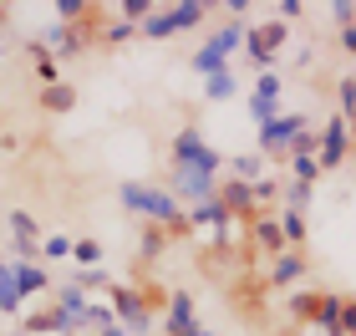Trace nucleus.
Listing matches in <instances>:
<instances>
[{
	"label": "nucleus",
	"instance_id": "obj_1",
	"mask_svg": "<svg viewBox=\"0 0 356 336\" xmlns=\"http://www.w3.org/2000/svg\"><path fill=\"white\" fill-rule=\"evenodd\" d=\"M118 204H122L127 214L148 219V224H163L168 239H188V234H193L188 209L168 194L163 184H138V179H127V184H118Z\"/></svg>",
	"mask_w": 356,
	"mask_h": 336
},
{
	"label": "nucleus",
	"instance_id": "obj_2",
	"mask_svg": "<svg viewBox=\"0 0 356 336\" xmlns=\"http://www.w3.org/2000/svg\"><path fill=\"white\" fill-rule=\"evenodd\" d=\"M245 31H250V21H234V15H229V21H219V31H209V36H204V46L193 51L188 67L199 72L204 82H209V77H219V72H229V56L245 46Z\"/></svg>",
	"mask_w": 356,
	"mask_h": 336
},
{
	"label": "nucleus",
	"instance_id": "obj_3",
	"mask_svg": "<svg viewBox=\"0 0 356 336\" xmlns=\"http://www.w3.org/2000/svg\"><path fill=\"white\" fill-rule=\"evenodd\" d=\"M168 158H173V168H199V173H224V153L214 148V143H204V133L193 122H184L173 133V143H168Z\"/></svg>",
	"mask_w": 356,
	"mask_h": 336
},
{
	"label": "nucleus",
	"instance_id": "obj_4",
	"mask_svg": "<svg viewBox=\"0 0 356 336\" xmlns=\"http://www.w3.org/2000/svg\"><path fill=\"white\" fill-rule=\"evenodd\" d=\"M204 15H209L204 0H178V6H158L148 21L138 26V36H148V41H168V36H178V31L204 26Z\"/></svg>",
	"mask_w": 356,
	"mask_h": 336
},
{
	"label": "nucleus",
	"instance_id": "obj_5",
	"mask_svg": "<svg viewBox=\"0 0 356 336\" xmlns=\"http://www.w3.org/2000/svg\"><path fill=\"white\" fill-rule=\"evenodd\" d=\"M112 316H118V326H127L133 336H148L153 331L148 291H143V285H112Z\"/></svg>",
	"mask_w": 356,
	"mask_h": 336
},
{
	"label": "nucleus",
	"instance_id": "obj_6",
	"mask_svg": "<svg viewBox=\"0 0 356 336\" xmlns=\"http://www.w3.org/2000/svg\"><path fill=\"white\" fill-rule=\"evenodd\" d=\"M290 41V26L285 21H260L245 31V51L254 61V72H275V61H280V46Z\"/></svg>",
	"mask_w": 356,
	"mask_h": 336
},
{
	"label": "nucleus",
	"instance_id": "obj_7",
	"mask_svg": "<svg viewBox=\"0 0 356 336\" xmlns=\"http://www.w3.org/2000/svg\"><path fill=\"white\" fill-rule=\"evenodd\" d=\"M6 234H10V260H36L41 255L46 230H41V219L31 209H10L6 214Z\"/></svg>",
	"mask_w": 356,
	"mask_h": 336
},
{
	"label": "nucleus",
	"instance_id": "obj_8",
	"mask_svg": "<svg viewBox=\"0 0 356 336\" xmlns=\"http://www.w3.org/2000/svg\"><path fill=\"white\" fill-rule=\"evenodd\" d=\"M351 148H356V138H351V122L341 118V112H331L326 118V127H321V173H331V168H341L346 158H351Z\"/></svg>",
	"mask_w": 356,
	"mask_h": 336
},
{
	"label": "nucleus",
	"instance_id": "obj_9",
	"mask_svg": "<svg viewBox=\"0 0 356 336\" xmlns=\"http://www.w3.org/2000/svg\"><path fill=\"white\" fill-rule=\"evenodd\" d=\"M36 41H41V46H46V51H51L56 61H72V56H82L87 46H97V36H87L82 26H61V21H51V26H46Z\"/></svg>",
	"mask_w": 356,
	"mask_h": 336
},
{
	"label": "nucleus",
	"instance_id": "obj_10",
	"mask_svg": "<svg viewBox=\"0 0 356 336\" xmlns=\"http://www.w3.org/2000/svg\"><path fill=\"white\" fill-rule=\"evenodd\" d=\"M300 127H305V112H280L275 122L260 127V153L265 158H290V143H296Z\"/></svg>",
	"mask_w": 356,
	"mask_h": 336
},
{
	"label": "nucleus",
	"instance_id": "obj_11",
	"mask_svg": "<svg viewBox=\"0 0 356 336\" xmlns=\"http://www.w3.org/2000/svg\"><path fill=\"white\" fill-rule=\"evenodd\" d=\"M15 331L21 336H67V331H82V326H76L61 306H41V311H26L21 321H15Z\"/></svg>",
	"mask_w": 356,
	"mask_h": 336
},
{
	"label": "nucleus",
	"instance_id": "obj_12",
	"mask_svg": "<svg viewBox=\"0 0 356 336\" xmlns=\"http://www.w3.org/2000/svg\"><path fill=\"white\" fill-rule=\"evenodd\" d=\"M305 270H311V260H305V250H280L265 270V280L275 285V291H300Z\"/></svg>",
	"mask_w": 356,
	"mask_h": 336
},
{
	"label": "nucleus",
	"instance_id": "obj_13",
	"mask_svg": "<svg viewBox=\"0 0 356 336\" xmlns=\"http://www.w3.org/2000/svg\"><path fill=\"white\" fill-rule=\"evenodd\" d=\"M219 204L229 209L234 219H260V204H254V184H245V179H219Z\"/></svg>",
	"mask_w": 356,
	"mask_h": 336
},
{
	"label": "nucleus",
	"instance_id": "obj_14",
	"mask_svg": "<svg viewBox=\"0 0 356 336\" xmlns=\"http://www.w3.org/2000/svg\"><path fill=\"white\" fill-rule=\"evenodd\" d=\"M193 326H199V301H193V291H173L168 311H163V331L168 336H188Z\"/></svg>",
	"mask_w": 356,
	"mask_h": 336
},
{
	"label": "nucleus",
	"instance_id": "obj_15",
	"mask_svg": "<svg viewBox=\"0 0 356 336\" xmlns=\"http://www.w3.org/2000/svg\"><path fill=\"white\" fill-rule=\"evenodd\" d=\"M15 285H21V301H36V296H51V270L41 260H15Z\"/></svg>",
	"mask_w": 356,
	"mask_h": 336
},
{
	"label": "nucleus",
	"instance_id": "obj_16",
	"mask_svg": "<svg viewBox=\"0 0 356 336\" xmlns=\"http://www.w3.org/2000/svg\"><path fill=\"white\" fill-rule=\"evenodd\" d=\"M250 239H254V250H265V255H270V260L285 250V234H280V219H275V214L250 219Z\"/></svg>",
	"mask_w": 356,
	"mask_h": 336
},
{
	"label": "nucleus",
	"instance_id": "obj_17",
	"mask_svg": "<svg viewBox=\"0 0 356 336\" xmlns=\"http://www.w3.org/2000/svg\"><path fill=\"white\" fill-rule=\"evenodd\" d=\"M321 301H326V291H290L285 301V311H290V321H300V326H316V316H321Z\"/></svg>",
	"mask_w": 356,
	"mask_h": 336
},
{
	"label": "nucleus",
	"instance_id": "obj_18",
	"mask_svg": "<svg viewBox=\"0 0 356 336\" xmlns=\"http://www.w3.org/2000/svg\"><path fill=\"white\" fill-rule=\"evenodd\" d=\"M168 250V234L163 224H138V265H158Z\"/></svg>",
	"mask_w": 356,
	"mask_h": 336
},
{
	"label": "nucleus",
	"instance_id": "obj_19",
	"mask_svg": "<svg viewBox=\"0 0 356 336\" xmlns=\"http://www.w3.org/2000/svg\"><path fill=\"white\" fill-rule=\"evenodd\" d=\"M0 311L21 321L26 316V301H21V285H15V260H0Z\"/></svg>",
	"mask_w": 356,
	"mask_h": 336
},
{
	"label": "nucleus",
	"instance_id": "obj_20",
	"mask_svg": "<svg viewBox=\"0 0 356 336\" xmlns=\"http://www.w3.org/2000/svg\"><path fill=\"white\" fill-rule=\"evenodd\" d=\"M51 291H56V306H61V311H67V316H72V321H76V326H82V316H87V306H92V296L82 291V285H72L67 275H61V280L51 285Z\"/></svg>",
	"mask_w": 356,
	"mask_h": 336
},
{
	"label": "nucleus",
	"instance_id": "obj_21",
	"mask_svg": "<svg viewBox=\"0 0 356 336\" xmlns=\"http://www.w3.org/2000/svg\"><path fill=\"white\" fill-rule=\"evenodd\" d=\"M280 234H285V250H305V239H311V224H305L300 209H280Z\"/></svg>",
	"mask_w": 356,
	"mask_h": 336
},
{
	"label": "nucleus",
	"instance_id": "obj_22",
	"mask_svg": "<svg viewBox=\"0 0 356 336\" xmlns=\"http://www.w3.org/2000/svg\"><path fill=\"white\" fill-rule=\"evenodd\" d=\"M138 36L133 21H122V15H112V21H102V31H97V46H107V51H118V46H127Z\"/></svg>",
	"mask_w": 356,
	"mask_h": 336
},
{
	"label": "nucleus",
	"instance_id": "obj_23",
	"mask_svg": "<svg viewBox=\"0 0 356 336\" xmlns=\"http://www.w3.org/2000/svg\"><path fill=\"white\" fill-rule=\"evenodd\" d=\"M76 107V87L72 82H56V87H41V112H72Z\"/></svg>",
	"mask_w": 356,
	"mask_h": 336
},
{
	"label": "nucleus",
	"instance_id": "obj_24",
	"mask_svg": "<svg viewBox=\"0 0 356 336\" xmlns=\"http://www.w3.org/2000/svg\"><path fill=\"white\" fill-rule=\"evenodd\" d=\"M31 56H36V82L41 87H56V82H67V77H61V61L46 51L41 41H31Z\"/></svg>",
	"mask_w": 356,
	"mask_h": 336
},
{
	"label": "nucleus",
	"instance_id": "obj_25",
	"mask_svg": "<svg viewBox=\"0 0 356 336\" xmlns=\"http://www.w3.org/2000/svg\"><path fill=\"white\" fill-rule=\"evenodd\" d=\"M229 179H245V184L265 179V153H234L229 158Z\"/></svg>",
	"mask_w": 356,
	"mask_h": 336
},
{
	"label": "nucleus",
	"instance_id": "obj_26",
	"mask_svg": "<svg viewBox=\"0 0 356 336\" xmlns=\"http://www.w3.org/2000/svg\"><path fill=\"white\" fill-rule=\"evenodd\" d=\"M316 331H321V336H341V296L326 291V301H321V316H316Z\"/></svg>",
	"mask_w": 356,
	"mask_h": 336
},
{
	"label": "nucleus",
	"instance_id": "obj_27",
	"mask_svg": "<svg viewBox=\"0 0 356 336\" xmlns=\"http://www.w3.org/2000/svg\"><path fill=\"white\" fill-rule=\"evenodd\" d=\"M67 280H72V285H82L87 296H97V291H107V296H112V285H118V280H112L102 265H97V270H72Z\"/></svg>",
	"mask_w": 356,
	"mask_h": 336
},
{
	"label": "nucleus",
	"instance_id": "obj_28",
	"mask_svg": "<svg viewBox=\"0 0 356 336\" xmlns=\"http://www.w3.org/2000/svg\"><path fill=\"white\" fill-rule=\"evenodd\" d=\"M311 194H316V184H300V179H285L280 184V199H285V209H311Z\"/></svg>",
	"mask_w": 356,
	"mask_h": 336
},
{
	"label": "nucleus",
	"instance_id": "obj_29",
	"mask_svg": "<svg viewBox=\"0 0 356 336\" xmlns=\"http://www.w3.org/2000/svg\"><path fill=\"white\" fill-rule=\"evenodd\" d=\"M234 92H239L234 72H219V77H209V82H204V102H229Z\"/></svg>",
	"mask_w": 356,
	"mask_h": 336
},
{
	"label": "nucleus",
	"instance_id": "obj_30",
	"mask_svg": "<svg viewBox=\"0 0 356 336\" xmlns=\"http://www.w3.org/2000/svg\"><path fill=\"white\" fill-rule=\"evenodd\" d=\"M72 260H76V270H97V265H102V245H97V239H76Z\"/></svg>",
	"mask_w": 356,
	"mask_h": 336
},
{
	"label": "nucleus",
	"instance_id": "obj_31",
	"mask_svg": "<svg viewBox=\"0 0 356 336\" xmlns=\"http://www.w3.org/2000/svg\"><path fill=\"white\" fill-rule=\"evenodd\" d=\"M250 97H254V102H280V72H260Z\"/></svg>",
	"mask_w": 356,
	"mask_h": 336
},
{
	"label": "nucleus",
	"instance_id": "obj_32",
	"mask_svg": "<svg viewBox=\"0 0 356 336\" xmlns=\"http://www.w3.org/2000/svg\"><path fill=\"white\" fill-rule=\"evenodd\" d=\"M336 112H341L346 122H356V77H341V82H336Z\"/></svg>",
	"mask_w": 356,
	"mask_h": 336
},
{
	"label": "nucleus",
	"instance_id": "obj_33",
	"mask_svg": "<svg viewBox=\"0 0 356 336\" xmlns=\"http://www.w3.org/2000/svg\"><path fill=\"white\" fill-rule=\"evenodd\" d=\"M290 168H296L290 179H300V184H316L321 179V158L316 153H296V158H290Z\"/></svg>",
	"mask_w": 356,
	"mask_h": 336
},
{
	"label": "nucleus",
	"instance_id": "obj_34",
	"mask_svg": "<svg viewBox=\"0 0 356 336\" xmlns=\"http://www.w3.org/2000/svg\"><path fill=\"white\" fill-rule=\"evenodd\" d=\"M72 245H76V239H67V234H46L41 255H46V260H72Z\"/></svg>",
	"mask_w": 356,
	"mask_h": 336
},
{
	"label": "nucleus",
	"instance_id": "obj_35",
	"mask_svg": "<svg viewBox=\"0 0 356 336\" xmlns=\"http://www.w3.org/2000/svg\"><path fill=\"white\" fill-rule=\"evenodd\" d=\"M280 184H285V179H270V173H265V179H254V204H260V209H265V204H275V199H280Z\"/></svg>",
	"mask_w": 356,
	"mask_h": 336
},
{
	"label": "nucleus",
	"instance_id": "obj_36",
	"mask_svg": "<svg viewBox=\"0 0 356 336\" xmlns=\"http://www.w3.org/2000/svg\"><path fill=\"white\" fill-rule=\"evenodd\" d=\"M331 21H336V31H346V26L356 21V0H336V6H331Z\"/></svg>",
	"mask_w": 356,
	"mask_h": 336
},
{
	"label": "nucleus",
	"instance_id": "obj_37",
	"mask_svg": "<svg viewBox=\"0 0 356 336\" xmlns=\"http://www.w3.org/2000/svg\"><path fill=\"white\" fill-rule=\"evenodd\" d=\"M250 118L265 127V122H275V118H280V102H254V97H250Z\"/></svg>",
	"mask_w": 356,
	"mask_h": 336
},
{
	"label": "nucleus",
	"instance_id": "obj_38",
	"mask_svg": "<svg viewBox=\"0 0 356 336\" xmlns=\"http://www.w3.org/2000/svg\"><path fill=\"white\" fill-rule=\"evenodd\" d=\"M341 336H356V296H341Z\"/></svg>",
	"mask_w": 356,
	"mask_h": 336
},
{
	"label": "nucleus",
	"instance_id": "obj_39",
	"mask_svg": "<svg viewBox=\"0 0 356 336\" xmlns=\"http://www.w3.org/2000/svg\"><path fill=\"white\" fill-rule=\"evenodd\" d=\"M280 15H285V26H290L296 15H305V0H280Z\"/></svg>",
	"mask_w": 356,
	"mask_h": 336
},
{
	"label": "nucleus",
	"instance_id": "obj_40",
	"mask_svg": "<svg viewBox=\"0 0 356 336\" xmlns=\"http://www.w3.org/2000/svg\"><path fill=\"white\" fill-rule=\"evenodd\" d=\"M336 41H341V51H351V56H356V21H351L346 31H336Z\"/></svg>",
	"mask_w": 356,
	"mask_h": 336
},
{
	"label": "nucleus",
	"instance_id": "obj_41",
	"mask_svg": "<svg viewBox=\"0 0 356 336\" xmlns=\"http://www.w3.org/2000/svg\"><path fill=\"white\" fill-rule=\"evenodd\" d=\"M97 336H133L127 326H107V331H97Z\"/></svg>",
	"mask_w": 356,
	"mask_h": 336
},
{
	"label": "nucleus",
	"instance_id": "obj_42",
	"mask_svg": "<svg viewBox=\"0 0 356 336\" xmlns=\"http://www.w3.org/2000/svg\"><path fill=\"white\" fill-rule=\"evenodd\" d=\"M188 336H214V331H209V326H193V331H188Z\"/></svg>",
	"mask_w": 356,
	"mask_h": 336
},
{
	"label": "nucleus",
	"instance_id": "obj_43",
	"mask_svg": "<svg viewBox=\"0 0 356 336\" xmlns=\"http://www.w3.org/2000/svg\"><path fill=\"white\" fill-rule=\"evenodd\" d=\"M351 138H356V122H351Z\"/></svg>",
	"mask_w": 356,
	"mask_h": 336
},
{
	"label": "nucleus",
	"instance_id": "obj_44",
	"mask_svg": "<svg viewBox=\"0 0 356 336\" xmlns=\"http://www.w3.org/2000/svg\"><path fill=\"white\" fill-rule=\"evenodd\" d=\"M10 336H21V331H10Z\"/></svg>",
	"mask_w": 356,
	"mask_h": 336
},
{
	"label": "nucleus",
	"instance_id": "obj_45",
	"mask_svg": "<svg viewBox=\"0 0 356 336\" xmlns=\"http://www.w3.org/2000/svg\"><path fill=\"white\" fill-rule=\"evenodd\" d=\"M67 336H76V331H67Z\"/></svg>",
	"mask_w": 356,
	"mask_h": 336
}]
</instances>
